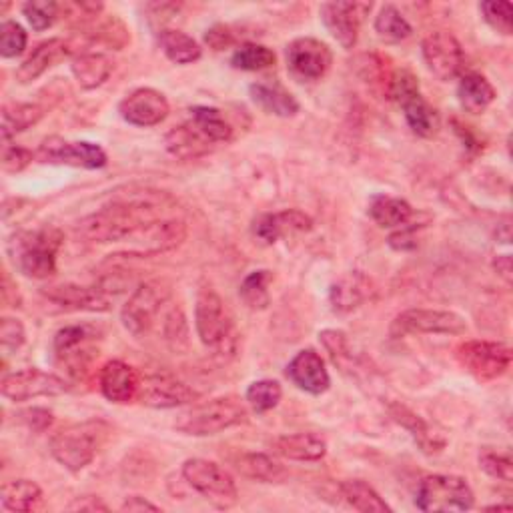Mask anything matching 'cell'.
Wrapping results in <instances>:
<instances>
[{"label": "cell", "instance_id": "6da1fadb", "mask_svg": "<svg viewBox=\"0 0 513 513\" xmlns=\"http://www.w3.org/2000/svg\"><path fill=\"white\" fill-rule=\"evenodd\" d=\"M173 205L167 193L141 191L131 193L127 199H117L101 211L85 217L77 231L83 239L99 245L127 243L149 223L163 219L159 213Z\"/></svg>", "mask_w": 513, "mask_h": 513}, {"label": "cell", "instance_id": "7a4b0ae2", "mask_svg": "<svg viewBox=\"0 0 513 513\" xmlns=\"http://www.w3.org/2000/svg\"><path fill=\"white\" fill-rule=\"evenodd\" d=\"M63 245V233L57 227L15 233L9 241L13 265L31 279H49L57 273V255Z\"/></svg>", "mask_w": 513, "mask_h": 513}, {"label": "cell", "instance_id": "3957f363", "mask_svg": "<svg viewBox=\"0 0 513 513\" xmlns=\"http://www.w3.org/2000/svg\"><path fill=\"white\" fill-rule=\"evenodd\" d=\"M195 327L201 343L215 355H235L239 335L233 323V315L221 295L211 287H203L197 295Z\"/></svg>", "mask_w": 513, "mask_h": 513}, {"label": "cell", "instance_id": "277c9868", "mask_svg": "<svg viewBox=\"0 0 513 513\" xmlns=\"http://www.w3.org/2000/svg\"><path fill=\"white\" fill-rule=\"evenodd\" d=\"M109 433L111 427L101 419L75 423L55 433L51 437L49 449L63 467L77 473L93 463Z\"/></svg>", "mask_w": 513, "mask_h": 513}, {"label": "cell", "instance_id": "5b68a950", "mask_svg": "<svg viewBox=\"0 0 513 513\" xmlns=\"http://www.w3.org/2000/svg\"><path fill=\"white\" fill-rule=\"evenodd\" d=\"M247 421V409L245 405L233 397H215L211 401L203 403H193L187 411H183L177 421L175 429L193 435V437H207V435H217L225 429L237 427Z\"/></svg>", "mask_w": 513, "mask_h": 513}, {"label": "cell", "instance_id": "8992f818", "mask_svg": "<svg viewBox=\"0 0 513 513\" xmlns=\"http://www.w3.org/2000/svg\"><path fill=\"white\" fill-rule=\"evenodd\" d=\"M475 503L473 489L459 475H427L415 489V505L425 513L467 511Z\"/></svg>", "mask_w": 513, "mask_h": 513}, {"label": "cell", "instance_id": "52a82bcc", "mask_svg": "<svg viewBox=\"0 0 513 513\" xmlns=\"http://www.w3.org/2000/svg\"><path fill=\"white\" fill-rule=\"evenodd\" d=\"M185 481L201 493L213 507L231 509L239 501V489L233 475L215 461L193 457L181 467Z\"/></svg>", "mask_w": 513, "mask_h": 513}, {"label": "cell", "instance_id": "ba28073f", "mask_svg": "<svg viewBox=\"0 0 513 513\" xmlns=\"http://www.w3.org/2000/svg\"><path fill=\"white\" fill-rule=\"evenodd\" d=\"M171 299V287L165 281L153 279L141 283L121 311V321L133 337H145L165 313Z\"/></svg>", "mask_w": 513, "mask_h": 513}, {"label": "cell", "instance_id": "9c48e42d", "mask_svg": "<svg viewBox=\"0 0 513 513\" xmlns=\"http://www.w3.org/2000/svg\"><path fill=\"white\" fill-rule=\"evenodd\" d=\"M99 333L91 325H67L57 331L53 353L57 363L73 377L83 379L99 355Z\"/></svg>", "mask_w": 513, "mask_h": 513}, {"label": "cell", "instance_id": "30bf717a", "mask_svg": "<svg viewBox=\"0 0 513 513\" xmlns=\"http://www.w3.org/2000/svg\"><path fill=\"white\" fill-rule=\"evenodd\" d=\"M389 333L397 339L407 335H463L467 333V323L455 311L407 309L393 319Z\"/></svg>", "mask_w": 513, "mask_h": 513}, {"label": "cell", "instance_id": "8fae6325", "mask_svg": "<svg viewBox=\"0 0 513 513\" xmlns=\"http://www.w3.org/2000/svg\"><path fill=\"white\" fill-rule=\"evenodd\" d=\"M455 357L475 379L493 381L507 373L513 353L499 341H465L455 349Z\"/></svg>", "mask_w": 513, "mask_h": 513}, {"label": "cell", "instance_id": "7c38bea8", "mask_svg": "<svg viewBox=\"0 0 513 513\" xmlns=\"http://www.w3.org/2000/svg\"><path fill=\"white\" fill-rule=\"evenodd\" d=\"M0 391L13 403L31 401L37 397H59L71 391V385L49 371L31 367L15 373H7L0 381Z\"/></svg>", "mask_w": 513, "mask_h": 513}, {"label": "cell", "instance_id": "4fadbf2b", "mask_svg": "<svg viewBox=\"0 0 513 513\" xmlns=\"http://www.w3.org/2000/svg\"><path fill=\"white\" fill-rule=\"evenodd\" d=\"M187 239V223L181 219H157L143 227L133 239L127 241V249L121 255L127 257H153L177 249Z\"/></svg>", "mask_w": 513, "mask_h": 513}, {"label": "cell", "instance_id": "5bb4252c", "mask_svg": "<svg viewBox=\"0 0 513 513\" xmlns=\"http://www.w3.org/2000/svg\"><path fill=\"white\" fill-rule=\"evenodd\" d=\"M423 61L439 81H453L465 69V53L461 43L447 31H433L421 43Z\"/></svg>", "mask_w": 513, "mask_h": 513}, {"label": "cell", "instance_id": "9a60e30c", "mask_svg": "<svg viewBox=\"0 0 513 513\" xmlns=\"http://www.w3.org/2000/svg\"><path fill=\"white\" fill-rule=\"evenodd\" d=\"M41 163L69 165L79 169H103L107 165V153L89 141H65L61 137H49L37 151Z\"/></svg>", "mask_w": 513, "mask_h": 513}, {"label": "cell", "instance_id": "2e32d148", "mask_svg": "<svg viewBox=\"0 0 513 513\" xmlns=\"http://www.w3.org/2000/svg\"><path fill=\"white\" fill-rule=\"evenodd\" d=\"M199 393L171 373H151L141 377L137 399L153 409H173L199 401Z\"/></svg>", "mask_w": 513, "mask_h": 513}, {"label": "cell", "instance_id": "e0dca14e", "mask_svg": "<svg viewBox=\"0 0 513 513\" xmlns=\"http://www.w3.org/2000/svg\"><path fill=\"white\" fill-rule=\"evenodd\" d=\"M333 65L331 49L313 37L295 39L287 47V67L299 81H319Z\"/></svg>", "mask_w": 513, "mask_h": 513}, {"label": "cell", "instance_id": "ac0fdd59", "mask_svg": "<svg viewBox=\"0 0 513 513\" xmlns=\"http://www.w3.org/2000/svg\"><path fill=\"white\" fill-rule=\"evenodd\" d=\"M369 13L371 3H325L319 9L325 29L347 51L357 45L359 29Z\"/></svg>", "mask_w": 513, "mask_h": 513}, {"label": "cell", "instance_id": "d6986e66", "mask_svg": "<svg viewBox=\"0 0 513 513\" xmlns=\"http://www.w3.org/2000/svg\"><path fill=\"white\" fill-rule=\"evenodd\" d=\"M169 111L171 107L167 97L161 91L151 87H141L129 93L119 105V113L123 121L141 129L161 125L169 117Z\"/></svg>", "mask_w": 513, "mask_h": 513}, {"label": "cell", "instance_id": "ffe728a7", "mask_svg": "<svg viewBox=\"0 0 513 513\" xmlns=\"http://www.w3.org/2000/svg\"><path fill=\"white\" fill-rule=\"evenodd\" d=\"M287 379L305 393L321 395L329 389L331 377L325 367V361L315 349L299 351L285 369Z\"/></svg>", "mask_w": 513, "mask_h": 513}, {"label": "cell", "instance_id": "44dd1931", "mask_svg": "<svg viewBox=\"0 0 513 513\" xmlns=\"http://www.w3.org/2000/svg\"><path fill=\"white\" fill-rule=\"evenodd\" d=\"M43 295L65 311H109L113 301L107 289L101 287H81V285H55L43 291Z\"/></svg>", "mask_w": 513, "mask_h": 513}, {"label": "cell", "instance_id": "7402d4cb", "mask_svg": "<svg viewBox=\"0 0 513 513\" xmlns=\"http://www.w3.org/2000/svg\"><path fill=\"white\" fill-rule=\"evenodd\" d=\"M99 385L103 395L111 403H131L139 395V385H141V375L137 373L135 367L121 359L107 361L99 373Z\"/></svg>", "mask_w": 513, "mask_h": 513}, {"label": "cell", "instance_id": "603a6c76", "mask_svg": "<svg viewBox=\"0 0 513 513\" xmlns=\"http://www.w3.org/2000/svg\"><path fill=\"white\" fill-rule=\"evenodd\" d=\"M311 227H313V219L307 213L299 209H287L281 213H269L259 217L253 225V235L261 243L273 245L287 235L307 233L311 231Z\"/></svg>", "mask_w": 513, "mask_h": 513}, {"label": "cell", "instance_id": "cb8c5ba5", "mask_svg": "<svg viewBox=\"0 0 513 513\" xmlns=\"http://www.w3.org/2000/svg\"><path fill=\"white\" fill-rule=\"evenodd\" d=\"M71 53H73V47L65 39H49V41L41 43L27 57V61L17 69V81L21 85H29V83L41 79L49 69L63 63L65 59H69Z\"/></svg>", "mask_w": 513, "mask_h": 513}, {"label": "cell", "instance_id": "d4e9b609", "mask_svg": "<svg viewBox=\"0 0 513 513\" xmlns=\"http://www.w3.org/2000/svg\"><path fill=\"white\" fill-rule=\"evenodd\" d=\"M373 295H375L373 281L367 275L353 271V273L343 275L331 287L329 299H331V307L335 313H351V311L363 307L367 301H371Z\"/></svg>", "mask_w": 513, "mask_h": 513}, {"label": "cell", "instance_id": "484cf974", "mask_svg": "<svg viewBox=\"0 0 513 513\" xmlns=\"http://www.w3.org/2000/svg\"><path fill=\"white\" fill-rule=\"evenodd\" d=\"M271 449L291 461H321L327 455V441L317 433H293L275 437Z\"/></svg>", "mask_w": 513, "mask_h": 513}, {"label": "cell", "instance_id": "4316f807", "mask_svg": "<svg viewBox=\"0 0 513 513\" xmlns=\"http://www.w3.org/2000/svg\"><path fill=\"white\" fill-rule=\"evenodd\" d=\"M389 415L395 423H399L403 429L409 431V435L413 437V441L419 445V449L423 453L433 455L445 447V439L439 433H435L431 429V425L423 417H419L415 411H411L409 407H405L401 403H391Z\"/></svg>", "mask_w": 513, "mask_h": 513}, {"label": "cell", "instance_id": "83f0119b", "mask_svg": "<svg viewBox=\"0 0 513 513\" xmlns=\"http://www.w3.org/2000/svg\"><path fill=\"white\" fill-rule=\"evenodd\" d=\"M165 147L179 161H195L209 155L213 143L193 123H185L165 135Z\"/></svg>", "mask_w": 513, "mask_h": 513}, {"label": "cell", "instance_id": "f1b7e54d", "mask_svg": "<svg viewBox=\"0 0 513 513\" xmlns=\"http://www.w3.org/2000/svg\"><path fill=\"white\" fill-rule=\"evenodd\" d=\"M251 99L269 115L289 119L299 113V101L279 83H253L249 87Z\"/></svg>", "mask_w": 513, "mask_h": 513}, {"label": "cell", "instance_id": "f546056e", "mask_svg": "<svg viewBox=\"0 0 513 513\" xmlns=\"http://www.w3.org/2000/svg\"><path fill=\"white\" fill-rule=\"evenodd\" d=\"M115 63L105 53H81L73 59L71 71L85 91L101 87L113 73Z\"/></svg>", "mask_w": 513, "mask_h": 513}, {"label": "cell", "instance_id": "4dcf8cb0", "mask_svg": "<svg viewBox=\"0 0 513 513\" xmlns=\"http://www.w3.org/2000/svg\"><path fill=\"white\" fill-rule=\"evenodd\" d=\"M235 467L243 477L261 483H283L289 477L287 467L267 453H241Z\"/></svg>", "mask_w": 513, "mask_h": 513}, {"label": "cell", "instance_id": "1f68e13d", "mask_svg": "<svg viewBox=\"0 0 513 513\" xmlns=\"http://www.w3.org/2000/svg\"><path fill=\"white\" fill-rule=\"evenodd\" d=\"M497 93L493 85L479 73H467L461 77L457 87V99L459 105L473 115H479L487 111V107L495 101Z\"/></svg>", "mask_w": 513, "mask_h": 513}, {"label": "cell", "instance_id": "d6a6232c", "mask_svg": "<svg viewBox=\"0 0 513 513\" xmlns=\"http://www.w3.org/2000/svg\"><path fill=\"white\" fill-rule=\"evenodd\" d=\"M369 217L383 229H397L411 221L413 209L401 197L375 195L369 201Z\"/></svg>", "mask_w": 513, "mask_h": 513}, {"label": "cell", "instance_id": "836d02e7", "mask_svg": "<svg viewBox=\"0 0 513 513\" xmlns=\"http://www.w3.org/2000/svg\"><path fill=\"white\" fill-rule=\"evenodd\" d=\"M401 109H403V115H405V121L409 125V129L421 137V139H429L437 133L439 129V117H437V111L423 99L421 91L403 99L401 103Z\"/></svg>", "mask_w": 513, "mask_h": 513}, {"label": "cell", "instance_id": "e575fe53", "mask_svg": "<svg viewBox=\"0 0 513 513\" xmlns=\"http://www.w3.org/2000/svg\"><path fill=\"white\" fill-rule=\"evenodd\" d=\"M157 41H159V47L165 53V57L175 65L197 63L203 55L201 45L193 37H189L187 33L177 31V29L159 31Z\"/></svg>", "mask_w": 513, "mask_h": 513}, {"label": "cell", "instance_id": "d590c367", "mask_svg": "<svg viewBox=\"0 0 513 513\" xmlns=\"http://www.w3.org/2000/svg\"><path fill=\"white\" fill-rule=\"evenodd\" d=\"M3 507L9 511H37L43 507V489L31 479H15L3 485Z\"/></svg>", "mask_w": 513, "mask_h": 513}, {"label": "cell", "instance_id": "8d00e7d4", "mask_svg": "<svg viewBox=\"0 0 513 513\" xmlns=\"http://www.w3.org/2000/svg\"><path fill=\"white\" fill-rule=\"evenodd\" d=\"M341 497L357 511L363 513H385L391 511L387 501L363 479H347L339 483Z\"/></svg>", "mask_w": 513, "mask_h": 513}, {"label": "cell", "instance_id": "74e56055", "mask_svg": "<svg viewBox=\"0 0 513 513\" xmlns=\"http://www.w3.org/2000/svg\"><path fill=\"white\" fill-rule=\"evenodd\" d=\"M45 117V109L33 103H7L3 107V141L9 143L19 133L35 127Z\"/></svg>", "mask_w": 513, "mask_h": 513}, {"label": "cell", "instance_id": "f35d334b", "mask_svg": "<svg viewBox=\"0 0 513 513\" xmlns=\"http://www.w3.org/2000/svg\"><path fill=\"white\" fill-rule=\"evenodd\" d=\"M191 123L215 145L227 143L233 137L231 125L225 121L223 113L215 107H193L191 109Z\"/></svg>", "mask_w": 513, "mask_h": 513}, {"label": "cell", "instance_id": "ab89813d", "mask_svg": "<svg viewBox=\"0 0 513 513\" xmlns=\"http://www.w3.org/2000/svg\"><path fill=\"white\" fill-rule=\"evenodd\" d=\"M271 281H273V273L267 271V269H259V271L249 273L239 287L241 301L253 311L267 309L269 303H271V295H269V283Z\"/></svg>", "mask_w": 513, "mask_h": 513}, {"label": "cell", "instance_id": "60d3db41", "mask_svg": "<svg viewBox=\"0 0 513 513\" xmlns=\"http://www.w3.org/2000/svg\"><path fill=\"white\" fill-rule=\"evenodd\" d=\"M375 33L385 43H401L411 37L413 29L393 5H385L375 17Z\"/></svg>", "mask_w": 513, "mask_h": 513}, {"label": "cell", "instance_id": "b9f144b4", "mask_svg": "<svg viewBox=\"0 0 513 513\" xmlns=\"http://www.w3.org/2000/svg\"><path fill=\"white\" fill-rule=\"evenodd\" d=\"M275 61H277L275 53L269 47L257 45V43L241 45L231 57V65L237 71H247V73H257V71L271 69L275 65Z\"/></svg>", "mask_w": 513, "mask_h": 513}, {"label": "cell", "instance_id": "7bdbcfd3", "mask_svg": "<svg viewBox=\"0 0 513 513\" xmlns=\"http://www.w3.org/2000/svg\"><path fill=\"white\" fill-rule=\"evenodd\" d=\"M281 397H283V389H281L279 381H273V379L255 381L247 387V393H245L247 403L257 413H267V411L275 409L279 405Z\"/></svg>", "mask_w": 513, "mask_h": 513}, {"label": "cell", "instance_id": "ee69618b", "mask_svg": "<svg viewBox=\"0 0 513 513\" xmlns=\"http://www.w3.org/2000/svg\"><path fill=\"white\" fill-rule=\"evenodd\" d=\"M163 339L165 343L175 349H187L189 345V327L183 311L179 307H167L163 313Z\"/></svg>", "mask_w": 513, "mask_h": 513}, {"label": "cell", "instance_id": "f6af8a7d", "mask_svg": "<svg viewBox=\"0 0 513 513\" xmlns=\"http://www.w3.org/2000/svg\"><path fill=\"white\" fill-rule=\"evenodd\" d=\"M23 13L29 25L43 33L61 19V5L53 3V0H31V3L23 5Z\"/></svg>", "mask_w": 513, "mask_h": 513}, {"label": "cell", "instance_id": "bcb514c9", "mask_svg": "<svg viewBox=\"0 0 513 513\" xmlns=\"http://www.w3.org/2000/svg\"><path fill=\"white\" fill-rule=\"evenodd\" d=\"M29 35L23 29V25L15 21H5L0 25V57L3 59H15L21 57L27 49Z\"/></svg>", "mask_w": 513, "mask_h": 513}, {"label": "cell", "instance_id": "7dc6e473", "mask_svg": "<svg viewBox=\"0 0 513 513\" xmlns=\"http://www.w3.org/2000/svg\"><path fill=\"white\" fill-rule=\"evenodd\" d=\"M479 467L493 479H499L503 483L513 481V461L509 453L485 447L479 451Z\"/></svg>", "mask_w": 513, "mask_h": 513}, {"label": "cell", "instance_id": "c3c4849f", "mask_svg": "<svg viewBox=\"0 0 513 513\" xmlns=\"http://www.w3.org/2000/svg\"><path fill=\"white\" fill-rule=\"evenodd\" d=\"M479 11L483 15V21L493 29L497 31L499 35L503 37H509L511 35V17H513V7L511 3H495V0H485V3L479 5Z\"/></svg>", "mask_w": 513, "mask_h": 513}, {"label": "cell", "instance_id": "681fc988", "mask_svg": "<svg viewBox=\"0 0 513 513\" xmlns=\"http://www.w3.org/2000/svg\"><path fill=\"white\" fill-rule=\"evenodd\" d=\"M319 339L323 347L327 349L329 357L333 359L335 365H343V361L351 359V349H349V339L343 331L339 329H325L319 333Z\"/></svg>", "mask_w": 513, "mask_h": 513}, {"label": "cell", "instance_id": "f907efd6", "mask_svg": "<svg viewBox=\"0 0 513 513\" xmlns=\"http://www.w3.org/2000/svg\"><path fill=\"white\" fill-rule=\"evenodd\" d=\"M27 333L25 325L19 319L3 317L0 319V343H3L5 351H17L25 345Z\"/></svg>", "mask_w": 513, "mask_h": 513}, {"label": "cell", "instance_id": "816d5d0a", "mask_svg": "<svg viewBox=\"0 0 513 513\" xmlns=\"http://www.w3.org/2000/svg\"><path fill=\"white\" fill-rule=\"evenodd\" d=\"M33 161V153L25 147L13 145V147H5V155H3V169L7 173H21L23 169H27Z\"/></svg>", "mask_w": 513, "mask_h": 513}, {"label": "cell", "instance_id": "f5cc1de1", "mask_svg": "<svg viewBox=\"0 0 513 513\" xmlns=\"http://www.w3.org/2000/svg\"><path fill=\"white\" fill-rule=\"evenodd\" d=\"M19 417H21V421H23L29 429H33V431H37V433L47 431V429L53 425V421H55V415H53L49 409H43V407L27 409V411L19 413Z\"/></svg>", "mask_w": 513, "mask_h": 513}, {"label": "cell", "instance_id": "db71d44e", "mask_svg": "<svg viewBox=\"0 0 513 513\" xmlns=\"http://www.w3.org/2000/svg\"><path fill=\"white\" fill-rule=\"evenodd\" d=\"M205 43H207L211 49H215V51H225V49H229V47L235 43V37H233V33H231L229 27H225V25H215L213 29L207 31Z\"/></svg>", "mask_w": 513, "mask_h": 513}, {"label": "cell", "instance_id": "11a10c76", "mask_svg": "<svg viewBox=\"0 0 513 513\" xmlns=\"http://www.w3.org/2000/svg\"><path fill=\"white\" fill-rule=\"evenodd\" d=\"M413 231L415 227H409V223H405L403 227H399V231H395L391 237H389V245L397 251H409V249H415V237H413Z\"/></svg>", "mask_w": 513, "mask_h": 513}, {"label": "cell", "instance_id": "9f6ffc18", "mask_svg": "<svg viewBox=\"0 0 513 513\" xmlns=\"http://www.w3.org/2000/svg\"><path fill=\"white\" fill-rule=\"evenodd\" d=\"M121 509H123V511H161L159 505H155V503H151L149 499L139 497V495L129 497V499L123 503Z\"/></svg>", "mask_w": 513, "mask_h": 513}, {"label": "cell", "instance_id": "6f0895ef", "mask_svg": "<svg viewBox=\"0 0 513 513\" xmlns=\"http://www.w3.org/2000/svg\"><path fill=\"white\" fill-rule=\"evenodd\" d=\"M493 267H495L497 275H499L505 283H511V257H509V255H499V257L493 261Z\"/></svg>", "mask_w": 513, "mask_h": 513}, {"label": "cell", "instance_id": "680465c9", "mask_svg": "<svg viewBox=\"0 0 513 513\" xmlns=\"http://www.w3.org/2000/svg\"><path fill=\"white\" fill-rule=\"evenodd\" d=\"M71 509H81V511H97V509H109L105 503H101L97 497H91V503H89V497H83L79 499L77 503L71 505Z\"/></svg>", "mask_w": 513, "mask_h": 513}, {"label": "cell", "instance_id": "91938a15", "mask_svg": "<svg viewBox=\"0 0 513 513\" xmlns=\"http://www.w3.org/2000/svg\"><path fill=\"white\" fill-rule=\"evenodd\" d=\"M487 509H497L499 511V509H511V505H489Z\"/></svg>", "mask_w": 513, "mask_h": 513}]
</instances>
